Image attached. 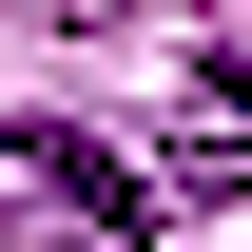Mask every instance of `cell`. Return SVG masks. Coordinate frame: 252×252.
I'll return each instance as SVG.
<instances>
[{"instance_id": "cell-2", "label": "cell", "mask_w": 252, "mask_h": 252, "mask_svg": "<svg viewBox=\"0 0 252 252\" xmlns=\"http://www.w3.org/2000/svg\"><path fill=\"white\" fill-rule=\"evenodd\" d=\"M175 156H194V194H252V59L175 78Z\"/></svg>"}, {"instance_id": "cell-1", "label": "cell", "mask_w": 252, "mask_h": 252, "mask_svg": "<svg viewBox=\"0 0 252 252\" xmlns=\"http://www.w3.org/2000/svg\"><path fill=\"white\" fill-rule=\"evenodd\" d=\"M20 175H39V214H78L97 252H136V233H156V175H117L97 136H20Z\"/></svg>"}]
</instances>
